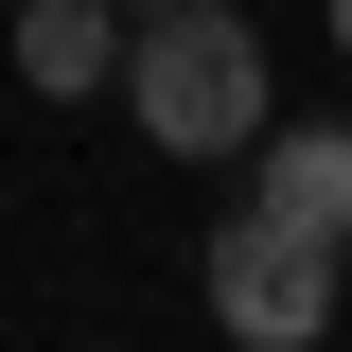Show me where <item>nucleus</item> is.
<instances>
[{
  "mask_svg": "<svg viewBox=\"0 0 352 352\" xmlns=\"http://www.w3.org/2000/svg\"><path fill=\"white\" fill-rule=\"evenodd\" d=\"M335 53H352V0H335Z\"/></svg>",
  "mask_w": 352,
  "mask_h": 352,
  "instance_id": "39448f33",
  "label": "nucleus"
},
{
  "mask_svg": "<svg viewBox=\"0 0 352 352\" xmlns=\"http://www.w3.org/2000/svg\"><path fill=\"white\" fill-rule=\"evenodd\" d=\"M106 18H141V0H106Z\"/></svg>",
  "mask_w": 352,
  "mask_h": 352,
  "instance_id": "423d86ee",
  "label": "nucleus"
},
{
  "mask_svg": "<svg viewBox=\"0 0 352 352\" xmlns=\"http://www.w3.org/2000/svg\"><path fill=\"white\" fill-rule=\"evenodd\" d=\"M247 212L317 229V247L352 264V124H282V106H264V124H247Z\"/></svg>",
  "mask_w": 352,
  "mask_h": 352,
  "instance_id": "7ed1b4c3",
  "label": "nucleus"
},
{
  "mask_svg": "<svg viewBox=\"0 0 352 352\" xmlns=\"http://www.w3.org/2000/svg\"><path fill=\"white\" fill-rule=\"evenodd\" d=\"M335 282H352V264L317 247V229H282V212H229L212 229V317L247 352H317V335H335Z\"/></svg>",
  "mask_w": 352,
  "mask_h": 352,
  "instance_id": "f03ea898",
  "label": "nucleus"
},
{
  "mask_svg": "<svg viewBox=\"0 0 352 352\" xmlns=\"http://www.w3.org/2000/svg\"><path fill=\"white\" fill-rule=\"evenodd\" d=\"M106 71H124V18H106V0H18V88L106 106Z\"/></svg>",
  "mask_w": 352,
  "mask_h": 352,
  "instance_id": "20e7f679",
  "label": "nucleus"
},
{
  "mask_svg": "<svg viewBox=\"0 0 352 352\" xmlns=\"http://www.w3.org/2000/svg\"><path fill=\"white\" fill-rule=\"evenodd\" d=\"M106 88L141 106L159 159H247V124H264V36L229 18V0H141Z\"/></svg>",
  "mask_w": 352,
  "mask_h": 352,
  "instance_id": "f257e3e1",
  "label": "nucleus"
}]
</instances>
